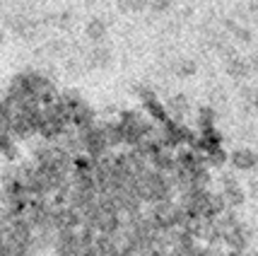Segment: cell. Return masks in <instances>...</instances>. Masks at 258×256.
Masks as SVG:
<instances>
[{
    "label": "cell",
    "instance_id": "1",
    "mask_svg": "<svg viewBox=\"0 0 258 256\" xmlns=\"http://www.w3.org/2000/svg\"><path fill=\"white\" fill-rule=\"evenodd\" d=\"M229 162L239 172H251V169L258 167V152H253L251 147H236L229 155Z\"/></svg>",
    "mask_w": 258,
    "mask_h": 256
},
{
    "label": "cell",
    "instance_id": "2",
    "mask_svg": "<svg viewBox=\"0 0 258 256\" xmlns=\"http://www.w3.org/2000/svg\"><path fill=\"white\" fill-rule=\"evenodd\" d=\"M222 200H225L227 208H236V206H241L244 203V198H246V193H244V189L239 186V181L232 177L225 179V186H222Z\"/></svg>",
    "mask_w": 258,
    "mask_h": 256
},
{
    "label": "cell",
    "instance_id": "3",
    "mask_svg": "<svg viewBox=\"0 0 258 256\" xmlns=\"http://www.w3.org/2000/svg\"><path fill=\"white\" fill-rule=\"evenodd\" d=\"M85 36L94 41V44H101L106 36H109V24L104 22L101 17H92L90 22L85 24Z\"/></svg>",
    "mask_w": 258,
    "mask_h": 256
},
{
    "label": "cell",
    "instance_id": "4",
    "mask_svg": "<svg viewBox=\"0 0 258 256\" xmlns=\"http://www.w3.org/2000/svg\"><path fill=\"white\" fill-rule=\"evenodd\" d=\"M8 27H10L17 36H22V39H29V36H34V34H36V32H34V29H36V24H34L29 17H22V15L8 17Z\"/></svg>",
    "mask_w": 258,
    "mask_h": 256
},
{
    "label": "cell",
    "instance_id": "5",
    "mask_svg": "<svg viewBox=\"0 0 258 256\" xmlns=\"http://www.w3.org/2000/svg\"><path fill=\"white\" fill-rule=\"evenodd\" d=\"M87 63L92 68H106L111 63V48L109 46H101L97 44L94 48H90V58H87Z\"/></svg>",
    "mask_w": 258,
    "mask_h": 256
},
{
    "label": "cell",
    "instance_id": "6",
    "mask_svg": "<svg viewBox=\"0 0 258 256\" xmlns=\"http://www.w3.org/2000/svg\"><path fill=\"white\" fill-rule=\"evenodd\" d=\"M171 70H174V75H179V78H191V75H196L198 66H196L193 58H179V61H174Z\"/></svg>",
    "mask_w": 258,
    "mask_h": 256
},
{
    "label": "cell",
    "instance_id": "7",
    "mask_svg": "<svg viewBox=\"0 0 258 256\" xmlns=\"http://www.w3.org/2000/svg\"><path fill=\"white\" fill-rule=\"evenodd\" d=\"M227 73H229L232 78H246L248 73H251V66H248L244 58H232V61L227 63Z\"/></svg>",
    "mask_w": 258,
    "mask_h": 256
},
{
    "label": "cell",
    "instance_id": "8",
    "mask_svg": "<svg viewBox=\"0 0 258 256\" xmlns=\"http://www.w3.org/2000/svg\"><path fill=\"white\" fill-rule=\"evenodd\" d=\"M145 8H150L147 0H118V10L128 12V15H138V12H143Z\"/></svg>",
    "mask_w": 258,
    "mask_h": 256
},
{
    "label": "cell",
    "instance_id": "9",
    "mask_svg": "<svg viewBox=\"0 0 258 256\" xmlns=\"http://www.w3.org/2000/svg\"><path fill=\"white\" fill-rule=\"evenodd\" d=\"M169 107H171V112L176 114H183L188 109V104H186V97H174V99L169 101Z\"/></svg>",
    "mask_w": 258,
    "mask_h": 256
},
{
    "label": "cell",
    "instance_id": "10",
    "mask_svg": "<svg viewBox=\"0 0 258 256\" xmlns=\"http://www.w3.org/2000/svg\"><path fill=\"white\" fill-rule=\"evenodd\" d=\"M150 3V8L155 12H164V10H169V5H171V0H147Z\"/></svg>",
    "mask_w": 258,
    "mask_h": 256
},
{
    "label": "cell",
    "instance_id": "11",
    "mask_svg": "<svg viewBox=\"0 0 258 256\" xmlns=\"http://www.w3.org/2000/svg\"><path fill=\"white\" fill-rule=\"evenodd\" d=\"M3 41H5V32H3V27H0V46H3Z\"/></svg>",
    "mask_w": 258,
    "mask_h": 256
},
{
    "label": "cell",
    "instance_id": "12",
    "mask_svg": "<svg viewBox=\"0 0 258 256\" xmlns=\"http://www.w3.org/2000/svg\"><path fill=\"white\" fill-rule=\"evenodd\" d=\"M246 256H258V254H246Z\"/></svg>",
    "mask_w": 258,
    "mask_h": 256
},
{
    "label": "cell",
    "instance_id": "13",
    "mask_svg": "<svg viewBox=\"0 0 258 256\" xmlns=\"http://www.w3.org/2000/svg\"><path fill=\"white\" fill-rule=\"evenodd\" d=\"M256 237H258V230H256Z\"/></svg>",
    "mask_w": 258,
    "mask_h": 256
}]
</instances>
